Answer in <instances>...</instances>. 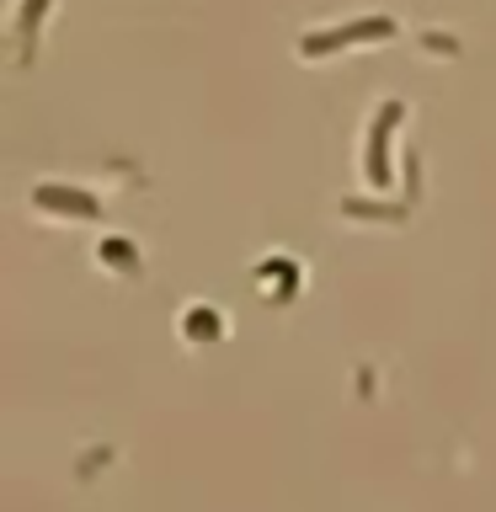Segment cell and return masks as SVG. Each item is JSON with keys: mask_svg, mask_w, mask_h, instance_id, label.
Listing matches in <instances>:
<instances>
[{"mask_svg": "<svg viewBox=\"0 0 496 512\" xmlns=\"http://www.w3.org/2000/svg\"><path fill=\"white\" fill-rule=\"evenodd\" d=\"M395 32L390 16H363V22H347V27H331V32H310L299 43L304 59H320V54H336V48H358V43H384Z\"/></svg>", "mask_w": 496, "mask_h": 512, "instance_id": "cell-1", "label": "cell"}, {"mask_svg": "<svg viewBox=\"0 0 496 512\" xmlns=\"http://www.w3.org/2000/svg\"><path fill=\"white\" fill-rule=\"evenodd\" d=\"M406 118V107L400 102H384L374 112V128H368V150H363V176H368V187H390V134H395V123Z\"/></svg>", "mask_w": 496, "mask_h": 512, "instance_id": "cell-2", "label": "cell"}, {"mask_svg": "<svg viewBox=\"0 0 496 512\" xmlns=\"http://www.w3.org/2000/svg\"><path fill=\"white\" fill-rule=\"evenodd\" d=\"M32 203L59 219H96V198H86L75 187H32Z\"/></svg>", "mask_w": 496, "mask_h": 512, "instance_id": "cell-3", "label": "cell"}, {"mask_svg": "<svg viewBox=\"0 0 496 512\" xmlns=\"http://www.w3.org/2000/svg\"><path fill=\"white\" fill-rule=\"evenodd\" d=\"M102 256H107V267H134V246H123V240H107Z\"/></svg>", "mask_w": 496, "mask_h": 512, "instance_id": "cell-4", "label": "cell"}, {"mask_svg": "<svg viewBox=\"0 0 496 512\" xmlns=\"http://www.w3.org/2000/svg\"><path fill=\"white\" fill-rule=\"evenodd\" d=\"M187 331H192V336H208V331H219V315H208V310H198V315L187 320Z\"/></svg>", "mask_w": 496, "mask_h": 512, "instance_id": "cell-5", "label": "cell"}]
</instances>
